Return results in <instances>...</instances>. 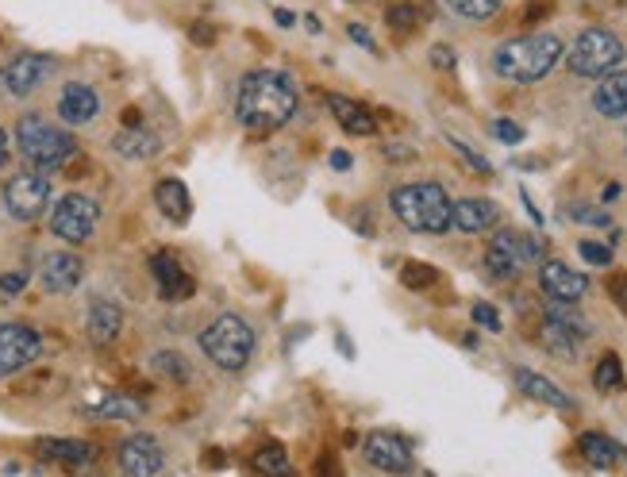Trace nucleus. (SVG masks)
Instances as JSON below:
<instances>
[{"instance_id":"a19ab883","label":"nucleus","mask_w":627,"mask_h":477,"mask_svg":"<svg viewBox=\"0 0 627 477\" xmlns=\"http://www.w3.org/2000/svg\"><path fill=\"white\" fill-rule=\"evenodd\" d=\"M431 62H435L439 70H454V51L447 43H435V47H431Z\"/></svg>"},{"instance_id":"cd10ccee","label":"nucleus","mask_w":627,"mask_h":477,"mask_svg":"<svg viewBox=\"0 0 627 477\" xmlns=\"http://www.w3.org/2000/svg\"><path fill=\"white\" fill-rule=\"evenodd\" d=\"M254 470L262 477H293V462L281 443H266L262 451L254 454Z\"/></svg>"},{"instance_id":"1a4fd4ad","label":"nucleus","mask_w":627,"mask_h":477,"mask_svg":"<svg viewBox=\"0 0 627 477\" xmlns=\"http://www.w3.org/2000/svg\"><path fill=\"white\" fill-rule=\"evenodd\" d=\"M4 204L16 220H39L51 204V181L39 174V170H27V174H16L8 185H4Z\"/></svg>"},{"instance_id":"0eeeda50","label":"nucleus","mask_w":627,"mask_h":477,"mask_svg":"<svg viewBox=\"0 0 627 477\" xmlns=\"http://www.w3.org/2000/svg\"><path fill=\"white\" fill-rule=\"evenodd\" d=\"M535 262H543V243L535 235L501 231L485 251V274L493 281H508V277H516L524 266H535Z\"/></svg>"},{"instance_id":"bb28decb","label":"nucleus","mask_w":627,"mask_h":477,"mask_svg":"<svg viewBox=\"0 0 627 477\" xmlns=\"http://www.w3.org/2000/svg\"><path fill=\"white\" fill-rule=\"evenodd\" d=\"M581 339H585L581 331L558 324V320L547 316V324H543V347H547V351H554L558 358H574L577 347H581Z\"/></svg>"},{"instance_id":"dca6fc26","label":"nucleus","mask_w":627,"mask_h":477,"mask_svg":"<svg viewBox=\"0 0 627 477\" xmlns=\"http://www.w3.org/2000/svg\"><path fill=\"white\" fill-rule=\"evenodd\" d=\"M97 112H101V97H97L93 85L70 81V85L62 89V97H58V116H62V124L81 127V124H89Z\"/></svg>"},{"instance_id":"9d476101","label":"nucleus","mask_w":627,"mask_h":477,"mask_svg":"<svg viewBox=\"0 0 627 477\" xmlns=\"http://www.w3.org/2000/svg\"><path fill=\"white\" fill-rule=\"evenodd\" d=\"M43 354L39 331L27 324H0V377L20 374Z\"/></svg>"},{"instance_id":"7c9ffc66","label":"nucleus","mask_w":627,"mask_h":477,"mask_svg":"<svg viewBox=\"0 0 627 477\" xmlns=\"http://www.w3.org/2000/svg\"><path fill=\"white\" fill-rule=\"evenodd\" d=\"M462 20H493L501 12V0H443Z\"/></svg>"},{"instance_id":"a878e982","label":"nucleus","mask_w":627,"mask_h":477,"mask_svg":"<svg viewBox=\"0 0 627 477\" xmlns=\"http://www.w3.org/2000/svg\"><path fill=\"white\" fill-rule=\"evenodd\" d=\"M577 447H581L585 462H589L593 470H612V466H616V458H620V447H616L608 435H601V431H585Z\"/></svg>"},{"instance_id":"4c0bfd02","label":"nucleus","mask_w":627,"mask_h":477,"mask_svg":"<svg viewBox=\"0 0 627 477\" xmlns=\"http://www.w3.org/2000/svg\"><path fill=\"white\" fill-rule=\"evenodd\" d=\"M451 147L458 154H462V158H466V162H470V166H474L477 174H489V162H485V158H481V154H474L470 151V147H466V143H462V139H451Z\"/></svg>"},{"instance_id":"20e7f679","label":"nucleus","mask_w":627,"mask_h":477,"mask_svg":"<svg viewBox=\"0 0 627 477\" xmlns=\"http://www.w3.org/2000/svg\"><path fill=\"white\" fill-rule=\"evenodd\" d=\"M16 143H20V154L31 162V170H39V174H51L77 154L74 135L66 127L47 124L43 116H24L16 124Z\"/></svg>"},{"instance_id":"79ce46f5","label":"nucleus","mask_w":627,"mask_h":477,"mask_svg":"<svg viewBox=\"0 0 627 477\" xmlns=\"http://www.w3.org/2000/svg\"><path fill=\"white\" fill-rule=\"evenodd\" d=\"M574 220H585V224L608 227V216H604V212H597V208H574Z\"/></svg>"},{"instance_id":"4468645a","label":"nucleus","mask_w":627,"mask_h":477,"mask_svg":"<svg viewBox=\"0 0 627 477\" xmlns=\"http://www.w3.org/2000/svg\"><path fill=\"white\" fill-rule=\"evenodd\" d=\"M162 462H166V454L151 435H131L120 447V466H124L127 477H158Z\"/></svg>"},{"instance_id":"f704fd0d","label":"nucleus","mask_w":627,"mask_h":477,"mask_svg":"<svg viewBox=\"0 0 627 477\" xmlns=\"http://www.w3.org/2000/svg\"><path fill=\"white\" fill-rule=\"evenodd\" d=\"M435 281V270L431 266H404V285H412V289H424V285H431Z\"/></svg>"},{"instance_id":"6ab92c4d","label":"nucleus","mask_w":627,"mask_h":477,"mask_svg":"<svg viewBox=\"0 0 627 477\" xmlns=\"http://www.w3.org/2000/svg\"><path fill=\"white\" fill-rule=\"evenodd\" d=\"M120 327H124V312H120V304L116 301H97L89 304V320H85V331H89V339L97 343V347H108L116 335H120Z\"/></svg>"},{"instance_id":"9b49d317","label":"nucleus","mask_w":627,"mask_h":477,"mask_svg":"<svg viewBox=\"0 0 627 477\" xmlns=\"http://www.w3.org/2000/svg\"><path fill=\"white\" fill-rule=\"evenodd\" d=\"M539 285H543V293H547L551 301L574 304L585 297L589 277L577 274L574 266H566V262H558V258H547V262H539Z\"/></svg>"},{"instance_id":"ddd939ff","label":"nucleus","mask_w":627,"mask_h":477,"mask_svg":"<svg viewBox=\"0 0 627 477\" xmlns=\"http://www.w3.org/2000/svg\"><path fill=\"white\" fill-rule=\"evenodd\" d=\"M47 74H51V58L47 54H20V58L8 62V70L0 74V81H4V89L12 97H31Z\"/></svg>"},{"instance_id":"f257e3e1","label":"nucleus","mask_w":627,"mask_h":477,"mask_svg":"<svg viewBox=\"0 0 627 477\" xmlns=\"http://www.w3.org/2000/svg\"><path fill=\"white\" fill-rule=\"evenodd\" d=\"M297 112V85L281 70H251L235 89V116L247 131H277Z\"/></svg>"},{"instance_id":"7ed1b4c3","label":"nucleus","mask_w":627,"mask_h":477,"mask_svg":"<svg viewBox=\"0 0 627 477\" xmlns=\"http://www.w3.org/2000/svg\"><path fill=\"white\" fill-rule=\"evenodd\" d=\"M389 204L397 212L408 231H424V235H443L451 227V197L443 185L435 181H412V185H397L389 193Z\"/></svg>"},{"instance_id":"39448f33","label":"nucleus","mask_w":627,"mask_h":477,"mask_svg":"<svg viewBox=\"0 0 627 477\" xmlns=\"http://www.w3.org/2000/svg\"><path fill=\"white\" fill-rule=\"evenodd\" d=\"M201 351L208 354L220 370H227V374L243 370V366L251 362V354H254L251 324H247L243 316H231V312H224L220 320H212V324L201 331Z\"/></svg>"},{"instance_id":"de8ad7c7","label":"nucleus","mask_w":627,"mask_h":477,"mask_svg":"<svg viewBox=\"0 0 627 477\" xmlns=\"http://www.w3.org/2000/svg\"><path fill=\"white\" fill-rule=\"evenodd\" d=\"M389 158H393V162H404V158H412V151H408V147H389Z\"/></svg>"},{"instance_id":"473e14b6","label":"nucleus","mask_w":627,"mask_h":477,"mask_svg":"<svg viewBox=\"0 0 627 477\" xmlns=\"http://www.w3.org/2000/svg\"><path fill=\"white\" fill-rule=\"evenodd\" d=\"M151 366L158 370L162 377H170V381H189V362L174 351H162L151 358Z\"/></svg>"},{"instance_id":"aec40b11","label":"nucleus","mask_w":627,"mask_h":477,"mask_svg":"<svg viewBox=\"0 0 627 477\" xmlns=\"http://www.w3.org/2000/svg\"><path fill=\"white\" fill-rule=\"evenodd\" d=\"M151 270H154V277H158V293H162L166 301H181V297H189V293H193V277L177 266L174 254H166V251L154 254Z\"/></svg>"},{"instance_id":"72a5a7b5","label":"nucleus","mask_w":627,"mask_h":477,"mask_svg":"<svg viewBox=\"0 0 627 477\" xmlns=\"http://www.w3.org/2000/svg\"><path fill=\"white\" fill-rule=\"evenodd\" d=\"M577 251H581V258H585L589 266H612V247H604L597 239H581Z\"/></svg>"},{"instance_id":"49530a36","label":"nucleus","mask_w":627,"mask_h":477,"mask_svg":"<svg viewBox=\"0 0 627 477\" xmlns=\"http://www.w3.org/2000/svg\"><path fill=\"white\" fill-rule=\"evenodd\" d=\"M8 158H12L8 154V131H0V166H8Z\"/></svg>"},{"instance_id":"f3484780","label":"nucleus","mask_w":627,"mask_h":477,"mask_svg":"<svg viewBox=\"0 0 627 477\" xmlns=\"http://www.w3.org/2000/svg\"><path fill=\"white\" fill-rule=\"evenodd\" d=\"M327 112L335 116V124L343 127L347 135H374L377 131V120L374 112L366 108V104L351 101V97H343V93H327Z\"/></svg>"},{"instance_id":"09e8293b","label":"nucleus","mask_w":627,"mask_h":477,"mask_svg":"<svg viewBox=\"0 0 627 477\" xmlns=\"http://www.w3.org/2000/svg\"><path fill=\"white\" fill-rule=\"evenodd\" d=\"M85 477H97V474H85Z\"/></svg>"},{"instance_id":"412c9836","label":"nucleus","mask_w":627,"mask_h":477,"mask_svg":"<svg viewBox=\"0 0 627 477\" xmlns=\"http://www.w3.org/2000/svg\"><path fill=\"white\" fill-rule=\"evenodd\" d=\"M516 385H520V393L524 397H531V401H539V404H551V408H558V412H570L574 408V401L554 385V381H547L543 374H535V370H527V366H520L516 370Z\"/></svg>"},{"instance_id":"b1692460","label":"nucleus","mask_w":627,"mask_h":477,"mask_svg":"<svg viewBox=\"0 0 627 477\" xmlns=\"http://www.w3.org/2000/svg\"><path fill=\"white\" fill-rule=\"evenodd\" d=\"M112 151L131 158V162H143V158H154L162 151V139L147 131V127H124L116 139H112Z\"/></svg>"},{"instance_id":"c85d7f7f","label":"nucleus","mask_w":627,"mask_h":477,"mask_svg":"<svg viewBox=\"0 0 627 477\" xmlns=\"http://www.w3.org/2000/svg\"><path fill=\"white\" fill-rule=\"evenodd\" d=\"M139 412H143V404H135L131 397H120V393L89 404V416H101V420H139Z\"/></svg>"},{"instance_id":"f03ea898","label":"nucleus","mask_w":627,"mask_h":477,"mask_svg":"<svg viewBox=\"0 0 627 477\" xmlns=\"http://www.w3.org/2000/svg\"><path fill=\"white\" fill-rule=\"evenodd\" d=\"M562 39L554 31H535V35H520V39H508L493 51V74L504 81H516V85H531V81H543L554 66L562 62Z\"/></svg>"},{"instance_id":"c03bdc74","label":"nucleus","mask_w":627,"mask_h":477,"mask_svg":"<svg viewBox=\"0 0 627 477\" xmlns=\"http://www.w3.org/2000/svg\"><path fill=\"white\" fill-rule=\"evenodd\" d=\"M331 166H335V170H351V154H347V151H331Z\"/></svg>"},{"instance_id":"4be33fe9","label":"nucleus","mask_w":627,"mask_h":477,"mask_svg":"<svg viewBox=\"0 0 627 477\" xmlns=\"http://www.w3.org/2000/svg\"><path fill=\"white\" fill-rule=\"evenodd\" d=\"M593 108L608 116V120H620L627 116V74L624 70H616V74H608L597 81V89H593Z\"/></svg>"},{"instance_id":"2f4dec72","label":"nucleus","mask_w":627,"mask_h":477,"mask_svg":"<svg viewBox=\"0 0 627 477\" xmlns=\"http://www.w3.org/2000/svg\"><path fill=\"white\" fill-rule=\"evenodd\" d=\"M385 24L393 27V31H416V24H420V8H416L412 0H397V4L385 8Z\"/></svg>"},{"instance_id":"393cba45","label":"nucleus","mask_w":627,"mask_h":477,"mask_svg":"<svg viewBox=\"0 0 627 477\" xmlns=\"http://www.w3.org/2000/svg\"><path fill=\"white\" fill-rule=\"evenodd\" d=\"M39 454L51 462H66V466H89L93 462V443L81 439H39Z\"/></svg>"},{"instance_id":"8fccbe9b","label":"nucleus","mask_w":627,"mask_h":477,"mask_svg":"<svg viewBox=\"0 0 627 477\" xmlns=\"http://www.w3.org/2000/svg\"><path fill=\"white\" fill-rule=\"evenodd\" d=\"M354 4H362V0H354Z\"/></svg>"},{"instance_id":"37998d69","label":"nucleus","mask_w":627,"mask_h":477,"mask_svg":"<svg viewBox=\"0 0 627 477\" xmlns=\"http://www.w3.org/2000/svg\"><path fill=\"white\" fill-rule=\"evenodd\" d=\"M612 297H616V304L627 312V274L620 277H612Z\"/></svg>"},{"instance_id":"2eb2a0df","label":"nucleus","mask_w":627,"mask_h":477,"mask_svg":"<svg viewBox=\"0 0 627 477\" xmlns=\"http://www.w3.org/2000/svg\"><path fill=\"white\" fill-rule=\"evenodd\" d=\"M81 277H85V266L70 251L47 254L43 266H39V281H43L47 293H74L77 285H81Z\"/></svg>"},{"instance_id":"c756f323","label":"nucleus","mask_w":627,"mask_h":477,"mask_svg":"<svg viewBox=\"0 0 627 477\" xmlns=\"http://www.w3.org/2000/svg\"><path fill=\"white\" fill-rule=\"evenodd\" d=\"M593 385H597V393H616L624 385V362L616 354H604L593 370Z\"/></svg>"},{"instance_id":"e433bc0d","label":"nucleus","mask_w":627,"mask_h":477,"mask_svg":"<svg viewBox=\"0 0 627 477\" xmlns=\"http://www.w3.org/2000/svg\"><path fill=\"white\" fill-rule=\"evenodd\" d=\"M493 135H497L501 143L512 147V143H520V139H524V127L512 124V120H497V124H493Z\"/></svg>"},{"instance_id":"423d86ee","label":"nucleus","mask_w":627,"mask_h":477,"mask_svg":"<svg viewBox=\"0 0 627 477\" xmlns=\"http://www.w3.org/2000/svg\"><path fill=\"white\" fill-rule=\"evenodd\" d=\"M562 58H566L570 74L577 77H608L616 74L620 62H624V43L604 27H585Z\"/></svg>"},{"instance_id":"a18cd8bd","label":"nucleus","mask_w":627,"mask_h":477,"mask_svg":"<svg viewBox=\"0 0 627 477\" xmlns=\"http://www.w3.org/2000/svg\"><path fill=\"white\" fill-rule=\"evenodd\" d=\"M274 20H277V24H281V27H293V24H297V16H293L289 8H277V12H274Z\"/></svg>"},{"instance_id":"ea45409f","label":"nucleus","mask_w":627,"mask_h":477,"mask_svg":"<svg viewBox=\"0 0 627 477\" xmlns=\"http://www.w3.org/2000/svg\"><path fill=\"white\" fill-rule=\"evenodd\" d=\"M24 285H27V274H16V270L0 277V293H4V297H16V293H24Z\"/></svg>"},{"instance_id":"5701e85b","label":"nucleus","mask_w":627,"mask_h":477,"mask_svg":"<svg viewBox=\"0 0 627 477\" xmlns=\"http://www.w3.org/2000/svg\"><path fill=\"white\" fill-rule=\"evenodd\" d=\"M154 204L162 208V216H170V220H177V224H185L189 212H193L189 189H185L177 177H162V181L154 185Z\"/></svg>"},{"instance_id":"f8f14e48","label":"nucleus","mask_w":627,"mask_h":477,"mask_svg":"<svg viewBox=\"0 0 627 477\" xmlns=\"http://www.w3.org/2000/svg\"><path fill=\"white\" fill-rule=\"evenodd\" d=\"M366 462H370L374 470H385V474H408V470H412V451H408V443H404L401 435H393V431H374V435L366 439Z\"/></svg>"},{"instance_id":"c9c22d12","label":"nucleus","mask_w":627,"mask_h":477,"mask_svg":"<svg viewBox=\"0 0 627 477\" xmlns=\"http://www.w3.org/2000/svg\"><path fill=\"white\" fill-rule=\"evenodd\" d=\"M474 324L485 327V331H501V316L493 304H474Z\"/></svg>"},{"instance_id":"a211bd4d","label":"nucleus","mask_w":627,"mask_h":477,"mask_svg":"<svg viewBox=\"0 0 627 477\" xmlns=\"http://www.w3.org/2000/svg\"><path fill=\"white\" fill-rule=\"evenodd\" d=\"M497 220H501V208L485 197H466V201L451 204V227H458V231L477 235V231H489Z\"/></svg>"},{"instance_id":"58836bf2","label":"nucleus","mask_w":627,"mask_h":477,"mask_svg":"<svg viewBox=\"0 0 627 477\" xmlns=\"http://www.w3.org/2000/svg\"><path fill=\"white\" fill-rule=\"evenodd\" d=\"M347 35H351V43H358V47H362V51L377 54V43H374V35H370V31H366V27H362V24H351V27H347Z\"/></svg>"},{"instance_id":"6e6552de","label":"nucleus","mask_w":627,"mask_h":477,"mask_svg":"<svg viewBox=\"0 0 627 477\" xmlns=\"http://www.w3.org/2000/svg\"><path fill=\"white\" fill-rule=\"evenodd\" d=\"M97 220H101V204L93 197H81V193H70L54 204L51 212V231L66 243H85L93 231H97Z\"/></svg>"}]
</instances>
